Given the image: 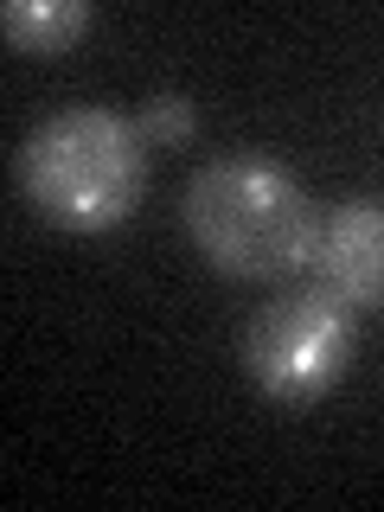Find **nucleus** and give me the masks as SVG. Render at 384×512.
I'll return each mask as SVG.
<instances>
[{
  "label": "nucleus",
  "mask_w": 384,
  "mask_h": 512,
  "mask_svg": "<svg viewBox=\"0 0 384 512\" xmlns=\"http://www.w3.org/2000/svg\"><path fill=\"white\" fill-rule=\"evenodd\" d=\"M13 180L58 231L103 237L141 205L148 192V141H141L135 116L116 109H58L45 116L13 154Z\"/></svg>",
  "instance_id": "nucleus-2"
},
{
  "label": "nucleus",
  "mask_w": 384,
  "mask_h": 512,
  "mask_svg": "<svg viewBox=\"0 0 384 512\" xmlns=\"http://www.w3.org/2000/svg\"><path fill=\"white\" fill-rule=\"evenodd\" d=\"M186 237L231 282H288L308 269L320 212L269 154H218L186 186Z\"/></svg>",
  "instance_id": "nucleus-1"
},
{
  "label": "nucleus",
  "mask_w": 384,
  "mask_h": 512,
  "mask_svg": "<svg viewBox=\"0 0 384 512\" xmlns=\"http://www.w3.org/2000/svg\"><path fill=\"white\" fill-rule=\"evenodd\" d=\"M0 32H7L13 52L52 58L90 32V0H7L0 7Z\"/></svg>",
  "instance_id": "nucleus-5"
},
{
  "label": "nucleus",
  "mask_w": 384,
  "mask_h": 512,
  "mask_svg": "<svg viewBox=\"0 0 384 512\" xmlns=\"http://www.w3.org/2000/svg\"><path fill=\"white\" fill-rule=\"evenodd\" d=\"M308 282L340 295L352 314L384 301V205L378 199H340L333 212H320Z\"/></svg>",
  "instance_id": "nucleus-4"
},
{
  "label": "nucleus",
  "mask_w": 384,
  "mask_h": 512,
  "mask_svg": "<svg viewBox=\"0 0 384 512\" xmlns=\"http://www.w3.org/2000/svg\"><path fill=\"white\" fill-rule=\"evenodd\" d=\"M352 352H359V327L340 295L320 282H288L256 308L244 333V372L250 384L282 410H314L333 384L346 378Z\"/></svg>",
  "instance_id": "nucleus-3"
},
{
  "label": "nucleus",
  "mask_w": 384,
  "mask_h": 512,
  "mask_svg": "<svg viewBox=\"0 0 384 512\" xmlns=\"http://www.w3.org/2000/svg\"><path fill=\"white\" fill-rule=\"evenodd\" d=\"M135 128H141L148 148H180V141H192L199 116H192V103L180 90H160V96H148V103L135 109Z\"/></svg>",
  "instance_id": "nucleus-6"
}]
</instances>
